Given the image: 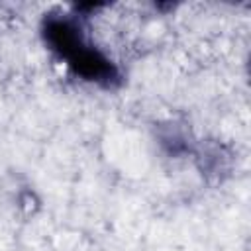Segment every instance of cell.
Listing matches in <instances>:
<instances>
[{
	"label": "cell",
	"instance_id": "1",
	"mask_svg": "<svg viewBox=\"0 0 251 251\" xmlns=\"http://www.w3.org/2000/svg\"><path fill=\"white\" fill-rule=\"evenodd\" d=\"M45 39L80 76L104 84L118 78L114 65L102 53L82 41V35L75 24L67 20H49L45 24Z\"/></svg>",
	"mask_w": 251,
	"mask_h": 251
}]
</instances>
